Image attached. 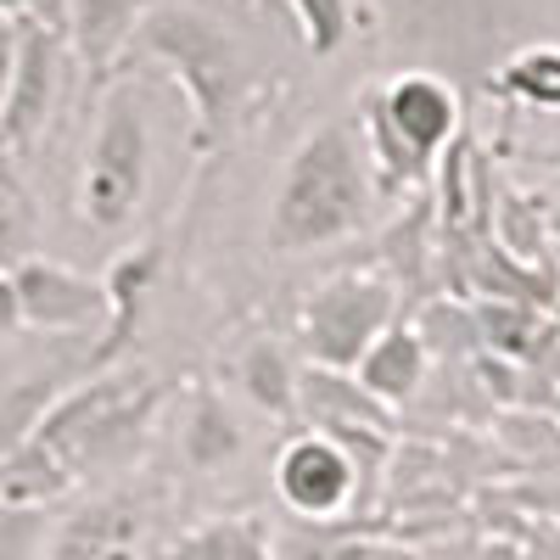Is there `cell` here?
I'll use <instances>...</instances> for the list:
<instances>
[{"label":"cell","instance_id":"obj_1","mask_svg":"<svg viewBox=\"0 0 560 560\" xmlns=\"http://www.w3.org/2000/svg\"><path fill=\"white\" fill-rule=\"evenodd\" d=\"M370 208H376V174L364 158V135L348 118H325L280 163L269 202V247L275 253L337 247L370 224Z\"/></svg>","mask_w":560,"mask_h":560},{"label":"cell","instance_id":"obj_2","mask_svg":"<svg viewBox=\"0 0 560 560\" xmlns=\"http://www.w3.org/2000/svg\"><path fill=\"white\" fill-rule=\"evenodd\" d=\"M129 57H147L163 62L185 102H191V147L197 158H213L236 124L247 118L253 96H258V79L242 57L236 34H230L219 18H208L202 7H185V0H158V7L140 18L135 39H129Z\"/></svg>","mask_w":560,"mask_h":560},{"label":"cell","instance_id":"obj_3","mask_svg":"<svg viewBox=\"0 0 560 560\" xmlns=\"http://www.w3.org/2000/svg\"><path fill=\"white\" fill-rule=\"evenodd\" d=\"M459 124H465V102L454 79H443L438 68L393 73L387 84L370 90L359 113L370 174H382L393 191L398 185H427L443 152L459 147Z\"/></svg>","mask_w":560,"mask_h":560},{"label":"cell","instance_id":"obj_4","mask_svg":"<svg viewBox=\"0 0 560 560\" xmlns=\"http://www.w3.org/2000/svg\"><path fill=\"white\" fill-rule=\"evenodd\" d=\"M147 179H152L147 102H140L129 79H113L102 90L96 135H90L84 174H79V219L90 230H124L147 202Z\"/></svg>","mask_w":560,"mask_h":560},{"label":"cell","instance_id":"obj_5","mask_svg":"<svg viewBox=\"0 0 560 560\" xmlns=\"http://www.w3.org/2000/svg\"><path fill=\"white\" fill-rule=\"evenodd\" d=\"M398 314V287L382 269H342L325 275L303 298V348L314 370H342L353 376L359 353L376 342Z\"/></svg>","mask_w":560,"mask_h":560},{"label":"cell","instance_id":"obj_6","mask_svg":"<svg viewBox=\"0 0 560 560\" xmlns=\"http://www.w3.org/2000/svg\"><path fill=\"white\" fill-rule=\"evenodd\" d=\"M364 465L331 438V432H303L275 454V493L280 504L303 522H337L359 504Z\"/></svg>","mask_w":560,"mask_h":560},{"label":"cell","instance_id":"obj_7","mask_svg":"<svg viewBox=\"0 0 560 560\" xmlns=\"http://www.w3.org/2000/svg\"><path fill=\"white\" fill-rule=\"evenodd\" d=\"M12 292H18V314L23 325L45 337H102L107 325V292L96 275H79L68 264L51 258H18L12 264Z\"/></svg>","mask_w":560,"mask_h":560},{"label":"cell","instance_id":"obj_8","mask_svg":"<svg viewBox=\"0 0 560 560\" xmlns=\"http://www.w3.org/2000/svg\"><path fill=\"white\" fill-rule=\"evenodd\" d=\"M57 73H62V34L23 18L12 90H7V107H0V140L12 152H28L45 135V118H51V102H57Z\"/></svg>","mask_w":560,"mask_h":560},{"label":"cell","instance_id":"obj_9","mask_svg":"<svg viewBox=\"0 0 560 560\" xmlns=\"http://www.w3.org/2000/svg\"><path fill=\"white\" fill-rule=\"evenodd\" d=\"M158 0H62V39L90 73H113L129 57V39Z\"/></svg>","mask_w":560,"mask_h":560},{"label":"cell","instance_id":"obj_10","mask_svg":"<svg viewBox=\"0 0 560 560\" xmlns=\"http://www.w3.org/2000/svg\"><path fill=\"white\" fill-rule=\"evenodd\" d=\"M158 275H163V242H147V247H135V253L113 258V269L102 275L107 325H102V348H96V359H90V376H96V370H107V364L129 348L140 314H147V298H152V287H158Z\"/></svg>","mask_w":560,"mask_h":560},{"label":"cell","instance_id":"obj_11","mask_svg":"<svg viewBox=\"0 0 560 560\" xmlns=\"http://www.w3.org/2000/svg\"><path fill=\"white\" fill-rule=\"evenodd\" d=\"M45 560H140V504L124 493L96 499L57 527Z\"/></svg>","mask_w":560,"mask_h":560},{"label":"cell","instance_id":"obj_12","mask_svg":"<svg viewBox=\"0 0 560 560\" xmlns=\"http://www.w3.org/2000/svg\"><path fill=\"white\" fill-rule=\"evenodd\" d=\"M242 448H247V432H242L236 409H230L208 382H197L191 393H185V415H179V459H185V471L213 477V471H224V465H236Z\"/></svg>","mask_w":560,"mask_h":560},{"label":"cell","instance_id":"obj_13","mask_svg":"<svg viewBox=\"0 0 560 560\" xmlns=\"http://www.w3.org/2000/svg\"><path fill=\"white\" fill-rule=\"evenodd\" d=\"M427 364H432V348L420 342V325H387V331L370 342L353 364V382L376 398V404H409L420 393V382H427Z\"/></svg>","mask_w":560,"mask_h":560},{"label":"cell","instance_id":"obj_14","mask_svg":"<svg viewBox=\"0 0 560 560\" xmlns=\"http://www.w3.org/2000/svg\"><path fill=\"white\" fill-rule=\"evenodd\" d=\"M298 376H303V370L292 364V353L280 348L275 337L247 342V348L236 353V364H230V382H236V393H242L253 409L275 415V420H287V415L298 409Z\"/></svg>","mask_w":560,"mask_h":560},{"label":"cell","instance_id":"obj_15","mask_svg":"<svg viewBox=\"0 0 560 560\" xmlns=\"http://www.w3.org/2000/svg\"><path fill=\"white\" fill-rule=\"evenodd\" d=\"M493 96L504 102H522L533 113H560V45H522V51H510L504 62L488 68L482 79Z\"/></svg>","mask_w":560,"mask_h":560},{"label":"cell","instance_id":"obj_16","mask_svg":"<svg viewBox=\"0 0 560 560\" xmlns=\"http://www.w3.org/2000/svg\"><path fill=\"white\" fill-rule=\"evenodd\" d=\"M73 387L68 370H34L0 387V454H18L23 443H34L39 420L51 415V404Z\"/></svg>","mask_w":560,"mask_h":560},{"label":"cell","instance_id":"obj_17","mask_svg":"<svg viewBox=\"0 0 560 560\" xmlns=\"http://www.w3.org/2000/svg\"><path fill=\"white\" fill-rule=\"evenodd\" d=\"M168 560H275V544L258 516H213L179 533Z\"/></svg>","mask_w":560,"mask_h":560},{"label":"cell","instance_id":"obj_18","mask_svg":"<svg viewBox=\"0 0 560 560\" xmlns=\"http://www.w3.org/2000/svg\"><path fill=\"white\" fill-rule=\"evenodd\" d=\"M308 57H337L359 28V0H287Z\"/></svg>","mask_w":560,"mask_h":560},{"label":"cell","instance_id":"obj_19","mask_svg":"<svg viewBox=\"0 0 560 560\" xmlns=\"http://www.w3.org/2000/svg\"><path fill=\"white\" fill-rule=\"evenodd\" d=\"M28 230H34V202H28L23 185L0 168V258H18Z\"/></svg>","mask_w":560,"mask_h":560},{"label":"cell","instance_id":"obj_20","mask_svg":"<svg viewBox=\"0 0 560 560\" xmlns=\"http://www.w3.org/2000/svg\"><path fill=\"white\" fill-rule=\"evenodd\" d=\"M45 538V510L0 504V560H28Z\"/></svg>","mask_w":560,"mask_h":560},{"label":"cell","instance_id":"obj_21","mask_svg":"<svg viewBox=\"0 0 560 560\" xmlns=\"http://www.w3.org/2000/svg\"><path fill=\"white\" fill-rule=\"evenodd\" d=\"M0 18H7V23L34 18V23H45V28L62 34V0H0Z\"/></svg>","mask_w":560,"mask_h":560},{"label":"cell","instance_id":"obj_22","mask_svg":"<svg viewBox=\"0 0 560 560\" xmlns=\"http://www.w3.org/2000/svg\"><path fill=\"white\" fill-rule=\"evenodd\" d=\"M12 68H18V23L0 18V107H7V90H12Z\"/></svg>","mask_w":560,"mask_h":560},{"label":"cell","instance_id":"obj_23","mask_svg":"<svg viewBox=\"0 0 560 560\" xmlns=\"http://www.w3.org/2000/svg\"><path fill=\"white\" fill-rule=\"evenodd\" d=\"M23 314H18V292H12V269H0V337L18 331Z\"/></svg>","mask_w":560,"mask_h":560},{"label":"cell","instance_id":"obj_24","mask_svg":"<svg viewBox=\"0 0 560 560\" xmlns=\"http://www.w3.org/2000/svg\"><path fill=\"white\" fill-rule=\"evenodd\" d=\"M353 560H420V555H404V549H382V544H359Z\"/></svg>","mask_w":560,"mask_h":560}]
</instances>
